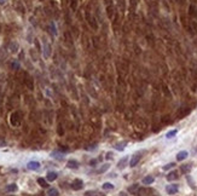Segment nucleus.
I'll return each mask as SVG.
<instances>
[{"instance_id": "obj_1", "label": "nucleus", "mask_w": 197, "mask_h": 196, "mask_svg": "<svg viewBox=\"0 0 197 196\" xmlns=\"http://www.w3.org/2000/svg\"><path fill=\"white\" fill-rule=\"evenodd\" d=\"M82 188H84V182L81 179L76 178L74 179V182L71 183V189L73 190H81Z\"/></svg>"}, {"instance_id": "obj_2", "label": "nucleus", "mask_w": 197, "mask_h": 196, "mask_svg": "<svg viewBox=\"0 0 197 196\" xmlns=\"http://www.w3.org/2000/svg\"><path fill=\"white\" fill-rule=\"evenodd\" d=\"M21 123V117H19V114L18 113H13L11 115V125L13 126H18Z\"/></svg>"}, {"instance_id": "obj_3", "label": "nucleus", "mask_w": 197, "mask_h": 196, "mask_svg": "<svg viewBox=\"0 0 197 196\" xmlns=\"http://www.w3.org/2000/svg\"><path fill=\"white\" fill-rule=\"evenodd\" d=\"M140 154L138 153V154H134L133 156H132V159H131V161H130V166L131 167H135L138 165V162L140 161Z\"/></svg>"}, {"instance_id": "obj_4", "label": "nucleus", "mask_w": 197, "mask_h": 196, "mask_svg": "<svg viewBox=\"0 0 197 196\" xmlns=\"http://www.w3.org/2000/svg\"><path fill=\"white\" fill-rule=\"evenodd\" d=\"M178 190H179V188H178L176 184H171V185H167V188H166V191H167L169 195H174V194H176L178 193Z\"/></svg>"}, {"instance_id": "obj_5", "label": "nucleus", "mask_w": 197, "mask_h": 196, "mask_svg": "<svg viewBox=\"0 0 197 196\" xmlns=\"http://www.w3.org/2000/svg\"><path fill=\"white\" fill-rule=\"evenodd\" d=\"M191 112V109L190 108H187V107H185V108H181L178 112V119H183V117H185L186 115H189Z\"/></svg>"}, {"instance_id": "obj_6", "label": "nucleus", "mask_w": 197, "mask_h": 196, "mask_svg": "<svg viewBox=\"0 0 197 196\" xmlns=\"http://www.w3.org/2000/svg\"><path fill=\"white\" fill-rule=\"evenodd\" d=\"M27 167H28V169H30V171H36V169L40 168V164L38 161H30L27 164Z\"/></svg>"}, {"instance_id": "obj_7", "label": "nucleus", "mask_w": 197, "mask_h": 196, "mask_svg": "<svg viewBox=\"0 0 197 196\" xmlns=\"http://www.w3.org/2000/svg\"><path fill=\"white\" fill-rule=\"evenodd\" d=\"M187 151L186 150H181V151H179L178 154H176V160L178 161H183V160H185V159L187 158Z\"/></svg>"}, {"instance_id": "obj_8", "label": "nucleus", "mask_w": 197, "mask_h": 196, "mask_svg": "<svg viewBox=\"0 0 197 196\" xmlns=\"http://www.w3.org/2000/svg\"><path fill=\"white\" fill-rule=\"evenodd\" d=\"M154 177L152 175H146L145 178H143V180H141V183L144 184V185H150V184H152L154 183Z\"/></svg>"}, {"instance_id": "obj_9", "label": "nucleus", "mask_w": 197, "mask_h": 196, "mask_svg": "<svg viewBox=\"0 0 197 196\" xmlns=\"http://www.w3.org/2000/svg\"><path fill=\"white\" fill-rule=\"evenodd\" d=\"M179 178V175H178V172L176 171H173V172H169L168 175H167V180H175V179Z\"/></svg>"}, {"instance_id": "obj_10", "label": "nucleus", "mask_w": 197, "mask_h": 196, "mask_svg": "<svg viewBox=\"0 0 197 196\" xmlns=\"http://www.w3.org/2000/svg\"><path fill=\"white\" fill-rule=\"evenodd\" d=\"M67 166L69 168H74V169H76V168L79 167V162L76 161V160H69V161L67 162Z\"/></svg>"}, {"instance_id": "obj_11", "label": "nucleus", "mask_w": 197, "mask_h": 196, "mask_svg": "<svg viewBox=\"0 0 197 196\" xmlns=\"http://www.w3.org/2000/svg\"><path fill=\"white\" fill-rule=\"evenodd\" d=\"M46 179H47L49 182H53V180H56L57 179V173L56 172H49L47 175H46Z\"/></svg>"}, {"instance_id": "obj_12", "label": "nucleus", "mask_w": 197, "mask_h": 196, "mask_svg": "<svg viewBox=\"0 0 197 196\" xmlns=\"http://www.w3.org/2000/svg\"><path fill=\"white\" fill-rule=\"evenodd\" d=\"M51 156H52L53 159H57V160H63V154L60 153V151H52L51 153Z\"/></svg>"}, {"instance_id": "obj_13", "label": "nucleus", "mask_w": 197, "mask_h": 196, "mask_svg": "<svg viewBox=\"0 0 197 196\" xmlns=\"http://www.w3.org/2000/svg\"><path fill=\"white\" fill-rule=\"evenodd\" d=\"M180 171L183 172V173H189V172L191 171V165H183L181 167H180Z\"/></svg>"}, {"instance_id": "obj_14", "label": "nucleus", "mask_w": 197, "mask_h": 196, "mask_svg": "<svg viewBox=\"0 0 197 196\" xmlns=\"http://www.w3.org/2000/svg\"><path fill=\"white\" fill-rule=\"evenodd\" d=\"M109 168H110V165L109 164H104L102 167H100L98 171H97V173H104V172H106Z\"/></svg>"}, {"instance_id": "obj_15", "label": "nucleus", "mask_w": 197, "mask_h": 196, "mask_svg": "<svg viewBox=\"0 0 197 196\" xmlns=\"http://www.w3.org/2000/svg\"><path fill=\"white\" fill-rule=\"evenodd\" d=\"M47 195L49 196H58L59 195V193H58V190L55 189V188H51V189H49V191H47Z\"/></svg>"}, {"instance_id": "obj_16", "label": "nucleus", "mask_w": 197, "mask_h": 196, "mask_svg": "<svg viewBox=\"0 0 197 196\" xmlns=\"http://www.w3.org/2000/svg\"><path fill=\"white\" fill-rule=\"evenodd\" d=\"M102 188H103V190H113L114 189V185L111 184V183L106 182V183H104V184L102 185Z\"/></svg>"}, {"instance_id": "obj_17", "label": "nucleus", "mask_w": 197, "mask_h": 196, "mask_svg": "<svg viewBox=\"0 0 197 196\" xmlns=\"http://www.w3.org/2000/svg\"><path fill=\"white\" fill-rule=\"evenodd\" d=\"M16 190H17V185L16 184H10V185L6 186V191H9V193H13Z\"/></svg>"}, {"instance_id": "obj_18", "label": "nucleus", "mask_w": 197, "mask_h": 196, "mask_svg": "<svg viewBox=\"0 0 197 196\" xmlns=\"http://www.w3.org/2000/svg\"><path fill=\"white\" fill-rule=\"evenodd\" d=\"M38 183H39V185L42 186V188H47V186H49L47 182H46L44 178H38Z\"/></svg>"}, {"instance_id": "obj_19", "label": "nucleus", "mask_w": 197, "mask_h": 196, "mask_svg": "<svg viewBox=\"0 0 197 196\" xmlns=\"http://www.w3.org/2000/svg\"><path fill=\"white\" fill-rule=\"evenodd\" d=\"M126 162H127V158H123L122 160H121V161L119 162V165H117V167H119V168H121V169H122V168H125V167H126Z\"/></svg>"}, {"instance_id": "obj_20", "label": "nucleus", "mask_w": 197, "mask_h": 196, "mask_svg": "<svg viewBox=\"0 0 197 196\" xmlns=\"http://www.w3.org/2000/svg\"><path fill=\"white\" fill-rule=\"evenodd\" d=\"M176 134V130H173V131H169L167 134H166V138H168V139H171V138H173V137Z\"/></svg>"}, {"instance_id": "obj_21", "label": "nucleus", "mask_w": 197, "mask_h": 196, "mask_svg": "<svg viewBox=\"0 0 197 196\" xmlns=\"http://www.w3.org/2000/svg\"><path fill=\"white\" fill-rule=\"evenodd\" d=\"M138 184H134V185H132V186H130V189H128V191H131V193H135L138 190Z\"/></svg>"}, {"instance_id": "obj_22", "label": "nucleus", "mask_w": 197, "mask_h": 196, "mask_svg": "<svg viewBox=\"0 0 197 196\" xmlns=\"http://www.w3.org/2000/svg\"><path fill=\"white\" fill-rule=\"evenodd\" d=\"M98 195V193H97V191H86V193H85V196H97Z\"/></svg>"}, {"instance_id": "obj_23", "label": "nucleus", "mask_w": 197, "mask_h": 196, "mask_svg": "<svg viewBox=\"0 0 197 196\" xmlns=\"http://www.w3.org/2000/svg\"><path fill=\"white\" fill-rule=\"evenodd\" d=\"M174 166H175V165L173 164V162H171V164L166 165L165 167H163V169H165V171H167V169H171V168H173V167H174Z\"/></svg>"}, {"instance_id": "obj_24", "label": "nucleus", "mask_w": 197, "mask_h": 196, "mask_svg": "<svg viewBox=\"0 0 197 196\" xmlns=\"http://www.w3.org/2000/svg\"><path fill=\"white\" fill-rule=\"evenodd\" d=\"M27 85H28V87L30 88V90H33V81H32V79H30V77H28V79H27Z\"/></svg>"}, {"instance_id": "obj_25", "label": "nucleus", "mask_w": 197, "mask_h": 196, "mask_svg": "<svg viewBox=\"0 0 197 196\" xmlns=\"http://www.w3.org/2000/svg\"><path fill=\"white\" fill-rule=\"evenodd\" d=\"M125 145H126V143L117 144V145H116V150H123V149H125Z\"/></svg>"}, {"instance_id": "obj_26", "label": "nucleus", "mask_w": 197, "mask_h": 196, "mask_svg": "<svg viewBox=\"0 0 197 196\" xmlns=\"http://www.w3.org/2000/svg\"><path fill=\"white\" fill-rule=\"evenodd\" d=\"M111 158H113V153H108V154H106V159H108V160H110Z\"/></svg>"}, {"instance_id": "obj_27", "label": "nucleus", "mask_w": 197, "mask_h": 196, "mask_svg": "<svg viewBox=\"0 0 197 196\" xmlns=\"http://www.w3.org/2000/svg\"><path fill=\"white\" fill-rule=\"evenodd\" d=\"M96 164H97V160H91V161H90V165H91V166H94Z\"/></svg>"}, {"instance_id": "obj_28", "label": "nucleus", "mask_w": 197, "mask_h": 196, "mask_svg": "<svg viewBox=\"0 0 197 196\" xmlns=\"http://www.w3.org/2000/svg\"><path fill=\"white\" fill-rule=\"evenodd\" d=\"M60 151H68V148H60Z\"/></svg>"}, {"instance_id": "obj_29", "label": "nucleus", "mask_w": 197, "mask_h": 196, "mask_svg": "<svg viewBox=\"0 0 197 196\" xmlns=\"http://www.w3.org/2000/svg\"><path fill=\"white\" fill-rule=\"evenodd\" d=\"M152 196H158V195H157V194H156V195H152Z\"/></svg>"}]
</instances>
